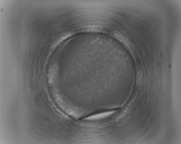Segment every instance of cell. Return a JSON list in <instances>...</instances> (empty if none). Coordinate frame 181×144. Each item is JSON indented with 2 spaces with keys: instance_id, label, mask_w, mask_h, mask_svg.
Here are the masks:
<instances>
[{
  "instance_id": "cell-1",
  "label": "cell",
  "mask_w": 181,
  "mask_h": 144,
  "mask_svg": "<svg viewBox=\"0 0 181 144\" xmlns=\"http://www.w3.org/2000/svg\"><path fill=\"white\" fill-rule=\"evenodd\" d=\"M115 111H108L98 113L86 117L85 120L94 121L100 120L111 116L114 113Z\"/></svg>"
}]
</instances>
